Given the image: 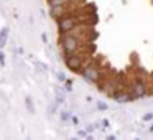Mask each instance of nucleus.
<instances>
[{
    "label": "nucleus",
    "mask_w": 153,
    "mask_h": 140,
    "mask_svg": "<svg viewBox=\"0 0 153 140\" xmlns=\"http://www.w3.org/2000/svg\"><path fill=\"white\" fill-rule=\"evenodd\" d=\"M59 43H61V48H63L64 56L74 54V53H77V50H79V40H77V36H74V35H69V33L61 35Z\"/></svg>",
    "instance_id": "nucleus-1"
},
{
    "label": "nucleus",
    "mask_w": 153,
    "mask_h": 140,
    "mask_svg": "<svg viewBox=\"0 0 153 140\" xmlns=\"http://www.w3.org/2000/svg\"><path fill=\"white\" fill-rule=\"evenodd\" d=\"M58 22V31H59L61 35L64 33H71V31L74 30V28L77 27V18L73 17V15H64V17H61Z\"/></svg>",
    "instance_id": "nucleus-2"
},
{
    "label": "nucleus",
    "mask_w": 153,
    "mask_h": 140,
    "mask_svg": "<svg viewBox=\"0 0 153 140\" xmlns=\"http://www.w3.org/2000/svg\"><path fill=\"white\" fill-rule=\"evenodd\" d=\"M82 77L87 81V83H91V84H96V83H99V79H100V69L96 66V64H89V66H86V68H82Z\"/></svg>",
    "instance_id": "nucleus-3"
},
{
    "label": "nucleus",
    "mask_w": 153,
    "mask_h": 140,
    "mask_svg": "<svg viewBox=\"0 0 153 140\" xmlns=\"http://www.w3.org/2000/svg\"><path fill=\"white\" fill-rule=\"evenodd\" d=\"M64 63H66L68 69H71L73 73H81V71H82V64H84V61H82V58L77 56L76 53L64 56Z\"/></svg>",
    "instance_id": "nucleus-4"
},
{
    "label": "nucleus",
    "mask_w": 153,
    "mask_h": 140,
    "mask_svg": "<svg viewBox=\"0 0 153 140\" xmlns=\"http://www.w3.org/2000/svg\"><path fill=\"white\" fill-rule=\"evenodd\" d=\"M146 84L143 83L142 79H135L133 81V84H132V94H133V97H145L146 96Z\"/></svg>",
    "instance_id": "nucleus-5"
},
{
    "label": "nucleus",
    "mask_w": 153,
    "mask_h": 140,
    "mask_svg": "<svg viewBox=\"0 0 153 140\" xmlns=\"http://www.w3.org/2000/svg\"><path fill=\"white\" fill-rule=\"evenodd\" d=\"M112 97L120 104H125V102H132L135 97H133L132 92H125V91H117V92L112 94Z\"/></svg>",
    "instance_id": "nucleus-6"
},
{
    "label": "nucleus",
    "mask_w": 153,
    "mask_h": 140,
    "mask_svg": "<svg viewBox=\"0 0 153 140\" xmlns=\"http://www.w3.org/2000/svg\"><path fill=\"white\" fill-rule=\"evenodd\" d=\"M66 5H59V7H50V15L53 20H59L61 17L66 15Z\"/></svg>",
    "instance_id": "nucleus-7"
},
{
    "label": "nucleus",
    "mask_w": 153,
    "mask_h": 140,
    "mask_svg": "<svg viewBox=\"0 0 153 140\" xmlns=\"http://www.w3.org/2000/svg\"><path fill=\"white\" fill-rule=\"evenodd\" d=\"M8 33H10V28H8V27H4L2 30H0V50L5 48V45H7Z\"/></svg>",
    "instance_id": "nucleus-8"
},
{
    "label": "nucleus",
    "mask_w": 153,
    "mask_h": 140,
    "mask_svg": "<svg viewBox=\"0 0 153 140\" xmlns=\"http://www.w3.org/2000/svg\"><path fill=\"white\" fill-rule=\"evenodd\" d=\"M50 7H59V5H66L68 0H48Z\"/></svg>",
    "instance_id": "nucleus-9"
},
{
    "label": "nucleus",
    "mask_w": 153,
    "mask_h": 140,
    "mask_svg": "<svg viewBox=\"0 0 153 140\" xmlns=\"http://www.w3.org/2000/svg\"><path fill=\"white\" fill-rule=\"evenodd\" d=\"M25 104H27V109L30 110V114H35V106H33L31 97H27V99H25Z\"/></svg>",
    "instance_id": "nucleus-10"
},
{
    "label": "nucleus",
    "mask_w": 153,
    "mask_h": 140,
    "mask_svg": "<svg viewBox=\"0 0 153 140\" xmlns=\"http://www.w3.org/2000/svg\"><path fill=\"white\" fill-rule=\"evenodd\" d=\"M142 120H143V122H152V120H153V112H146L145 115L142 117Z\"/></svg>",
    "instance_id": "nucleus-11"
},
{
    "label": "nucleus",
    "mask_w": 153,
    "mask_h": 140,
    "mask_svg": "<svg viewBox=\"0 0 153 140\" xmlns=\"http://www.w3.org/2000/svg\"><path fill=\"white\" fill-rule=\"evenodd\" d=\"M64 89H66V91H73V81H71V79L64 81Z\"/></svg>",
    "instance_id": "nucleus-12"
},
{
    "label": "nucleus",
    "mask_w": 153,
    "mask_h": 140,
    "mask_svg": "<svg viewBox=\"0 0 153 140\" xmlns=\"http://www.w3.org/2000/svg\"><path fill=\"white\" fill-rule=\"evenodd\" d=\"M69 119H71L69 112H61V120H69Z\"/></svg>",
    "instance_id": "nucleus-13"
},
{
    "label": "nucleus",
    "mask_w": 153,
    "mask_h": 140,
    "mask_svg": "<svg viewBox=\"0 0 153 140\" xmlns=\"http://www.w3.org/2000/svg\"><path fill=\"white\" fill-rule=\"evenodd\" d=\"M5 64V54H4V51L0 50V66H4Z\"/></svg>",
    "instance_id": "nucleus-14"
},
{
    "label": "nucleus",
    "mask_w": 153,
    "mask_h": 140,
    "mask_svg": "<svg viewBox=\"0 0 153 140\" xmlns=\"http://www.w3.org/2000/svg\"><path fill=\"white\" fill-rule=\"evenodd\" d=\"M97 109H99V110H105V109H107V104H104V102H97Z\"/></svg>",
    "instance_id": "nucleus-15"
},
{
    "label": "nucleus",
    "mask_w": 153,
    "mask_h": 140,
    "mask_svg": "<svg viewBox=\"0 0 153 140\" xmlns=\"http://www.w3.org/2000/svg\"><path fill=\"white\" fill-rule=\"evenodd\" d=\"M58 79H59V81H63V83H64V81H66V76H64L63 73H58Z\"/></svg>",
    "instance_id": "nucleus-16"
},
{
    "label": "nucleus",
    "mask_w": 153,
    "mask_h": 140,
    "mask_svg": "<svg viewBox=\"0 0 153 140\" xmlns=\"http://www.w3.org/2000/svg\"><path fill=\"white\" fill-rule=\"evenodd\" d=\"M102 129H107V127H109V120H102Z\"/></svg>",
    "instance_id": "nucleus-17"
},
{
    "label": "nucleus",
    "mask_w": 153,
    "mask_h": 140,
    "mask_svg": "<svg viewBox=\"0 0 153 140\" xmlns=\"http://www.w3.org/2000/svg\"><path fill=\"white\" fill-rule=\"evenodd\" d=\"M71 120H73V124H76V125H77V122H79V120H77V117H71Z\"/></svg>",
    "instance_id": "nucleus-18"
},
{
    "label": "nucleus",
    "mask_w": 153,
    "mask_h": 140,
    "mask_svg": "<svg viewBox=\"0 0 153 140\" xmlns=\"http://www.w3.org/2000/svg\"><path fill=\"white\" fill-rule=\"evenodd\" d=\"M86 135H87V133L84 132V130H81V132H79V137H86Z\"/></svg>",
    "instance_id": "nucleus-19"
},
{
    "label": "nucleus",
    "mask_w": 153,
    "mask_h": 140,
    "mask_svg": "<svg viewBox=\"0 0 153 140\" xmlns=\"http://www.w3.org/2000/svg\"><path fill=\"white\" fill-rule=\"evenodd\" d=\"M148 132H150V133H152V132H153V120H152V125H150V127H148Z\"/></svg>",
    "instance_id": "nucleus-20"
}]
</instances>
